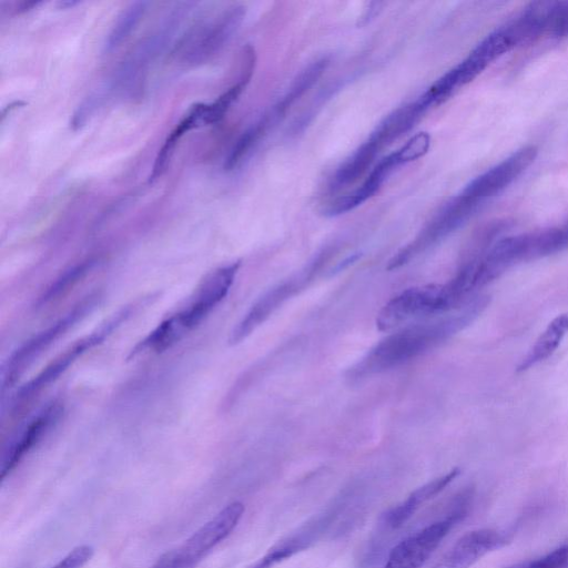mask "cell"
<instances>
[{
  "label": "cell",
  "mask_w": 568,
  "mask_h": 568,
  "mask_svg": "<svg viewBox=\"0 0 568 568\" xmlns=\"http://www.w3.org/2000/svg\"><path fill=\"white\" fill-rule=\"evenodd\" d=\"M272 119V115H266L242 133L225 160L224 169L226 171H231L239 165L242 159L262 138Z\"/></svg>",
  "instance_id": "cell-25"
},
{
  "label": "cell",
  "mask_w": 568,
  "mask_h": 568,
  "mask_svg": "<svg viewBox=\"0 0 568 568\" xmlns=\"http://www.w3.org/2000/svg\"><path fill=\"white\" fill-rule=\"evenodd\" d=\"M204 111L205 103H196L192 105L185 116L172 130L156 154L151 174L149 176L150 183L158 180L164 173L166 165L170 162V159L172 158L181 138L190 130L204 124Z\"/></svg>",
  "instance_id": "cell-19"
},
{
  "label": "cell",
  "mask_w": 568,
  "mask_h": 568,
  "mask_svg": "<svg viewBox=\"0 0 568 568\" xmlns=\"http://www.w3.org/2000/svg\"><path fill=\"white\" fill-rule=\"evenodd\" d=\"M62 412V403L54 400L29 420L3 453L1 478L10 474L21 459L50 432L60 419Z\"/></svg>",
  "instance_id": "cell-13"
},
{
  "label": "cell",
  "mask_w": 568,
  "mask_h": 568,
  "mask_svg": "<svg viewBox=\"0 0 568 568\" xmlns=\"http://www.w3.org/2000/svg\"><path fill=\"white\" fill-rule=\"evenodd\" d=\"M479 203L463 193L450 199L439 209L416 237L389 260L387 270L393 271L406 265L417 255L459 229L474 214Z\"/></svg>",
  "instance_id": "cell-6"
},
{
  "label": "cell",
  "mask_w": 568,
  "mask_h": 568,
  "mask_svg": "<svg viewBox=\"0 0 568 568\" xmlns=\"http://www.w3.org/2000/svg\"><path fill=\"white\" fill-rule=\"evenodd\" d=\"M333 513H325L297 528L275 545L264 556L246 568H272L292 556L307 549L329 525Z\"/></svg>",
  "instance_id": "cell-15"
},
{
  "label": "cell",
  "mask_w": 568,
  "mask_h": 568,
  "mask_svg": "<svg viewBox=\"0 0 568 568\" xmlns=\"http://www.w3.org/2000/svg\"><path fill=\"white\" fill-rule=\"evenodd\" d=\"M568 248V222L501 237L473 262L475 288H480L513 266Z\"/></svg>",
  "instance_id": "cell-3"
},
{
  "label": "cell",
  "mask_w": 568,
  "mask_h": 568,
  "mask_svg": "<svg viewBox=\"0 0 568 568\" xmlns=\"http://www.w3.org/2000/svg\"><path fill=\"white\" fill-rule=\"evenodd\" d=\"M328 63L329 60L327 58H321L305 67L294 79L283 99L274 108L272 118H280L285 114L286 111L317 82Z\"/></svg>",
  "instance_id": "cell-22"
},
{
  "label": "cell",
  "mask_w": 568,
  "mask_h": 568,
  "mask_svg": "<svg viewBox=\"0 0 568 568\" xmlns=\"http://www.w3.org/2000/svg\"><path fill=\"white\" fill-rule=\"evenodd\" d=\"M136 306L139 305L132 304L123 307L97 331L78 339L59 354L38 375L19 389L14 405L17 407L23 405L43 388L57 381L80 356L101 344L114 329L125 322L132 315Z\"/></svg>",
  "instance_id": "cell-8"
},
{
  "label": "cell",
  "mask_w": 568,
  "mask_h": 568,
  "mask_svg": "<svg viewBox=\"0 0 568 568\" xmlns=\"http://www.w3.org/2000/svg\"><path fill=\"white\" fill-rule=\"evenodd\" d=\"M382 148L368 138L335 172L331 189L339 190L356 182L371 166Z\"/></svg>",
  "instance_id": "cell-20"
},
{
  "label": "cell",
  "mask_w": 568,
  "mask_h": 568,
  "mask_svg": "<svg viewBox=\"0 0 568 568\" xmlns=\"http://www.w3.org/2000/svg\"><path fill=\"white\" fill-rule=\"evenodd\" d=\"M547 36L555 39L568 38V1H552Z\"/></svg>",
  "instance_id": "cell-28"
},
{
  "label": "cell",
  "mask_w": 568,
  "mask_h": 568,
  "mask_svg": "<svg viewBox=\"0 0 568 568\" xmlns=\"http://www.w3.org/2000/svg\"><path fill=\"white\" fill-rule=\"evenodd\" d=\"M324 254L315 258L303 271L266 291L248 308L241 321L232 329L229 343L235 345L244 341L263 324L280 306L303 290L318 272L324 263Z\"/></svg>",
  "instance_id": "cell-9"
},
{
  "label": "cell",
  "mask_w": 568,
  "mask_h": 568,
  "mask_svg": "<svg viewBox=\"0 0 568 568\" xmlns=\"http://www.w3.org/2000/svg\"><path fill=\"white\" fill-rule=\"evenodd\" d=\"M427 109L425 103L418 98L416 101L405 104L388 114L376 126L369 138L376 141L383 149L409 131Z\"/></svg>",
  "instance_id": "cell-18"
},
{
  "label": "cell",
  "mask_w": 568,
  "mask_h": 568,
  "mask_svg": "<svg viewBox=\"0 0 568 568\" xmlns=\"http://www.w3.org/2000/svg\"><path fill=\"white\" fill-rule=\"evenodd\" d=\"M244 505L233 501L201 526L175 554L182 568L196 566L215 546L223 541L237 526L244 514Z\"/></svg>",
  "instance_id": "cell-11"
},
{
  "label": "cell",
  "mask_w": 568,
  "mask_h": 568,
  "mask_svg": "<svg viewBox=\"0 0 568 568\" xmlns=\"http://www.w3.org/2000/svg\"><path fill=\"white\" fill-rule=\"evenodd\" d=\"M488 303V295L471 296L449 316L412 325L388 335L348 369L347 378L358 382L423 355L467 327L481 314Z\"/></svg>",
  "instance_id": "cell-1"
},
{
  "label": "cell",
  "mask_w": 568,
  "mask_h": 568,
  "mask_svg": "<svg viewBox=\"0 0 568 568\" xmlns=\"http://www.w3.org/2000/svg\"><path fill=\"white\" fill-rule=\"evenodd\" d=\"M98 258L90 257L65 270L39 297L38 305L43 306L63 296L87 276L99 263Z\"/></svg>",
  "instance_id": "cell-23"
},
{
  "label": "cell",
  "mask_w": 568,
  "mask_h": 568,
  "mask_svg": "<svg viewBox=\"0 0 568 568\" xmlns=\"http://www.w3.org/2000/svg\"><path fill=\"white\" fill-rule=\"evenodd\" d=\"M470 497L467 490L460 493L445 518L427 525L394 546L383 568H420L454 525L465 516Z\"/></svg>",
  "instance_id": "cell-5"
},
{
  "label": "cell",
  "mask_w": 568,
  "mask_h": 568,
  "mask_svg": "<svg viewBox=\"0 0 568 568\" xmlns=\"http://www.w3.org/2000/svg\"><path fill=\"white\" fill-rule=\"evenodd\" d=\"M566 566H568V545L556 548L537 559L517 562L507 568H565Z\"/></svg>",
  "instance_id": "cell-27"
},
{
  "label": "cell",
  "mask_w": 568,
  "mask_h": 568,
  "mask_svg": "<svg viewBox=\"0 0 568 568\" xmlns=\"http://www.w3.org/2000/svg\"><path fill=\"white\" fill-rule=\"evenodd\" d=\"M78 3H79V1L67 0V1H60L58 4L60 8H69V7L75 6Z\"/></svg>",
  "instance_id": "cell-32"
},
{
  "label": "cell",
  "mask_w": 568,
  "mask_h": 568,
  "mask_svg": "<svg viewBox=\"0 0 568 568\" xmlns=\"http://www.w3.org/2000/svg\"><path fill=\"white\" fill-rule=\"evenodd\" d=\"M462 303L447 283L406 288L390 298L378 312L376 326L387 332L409 321L450 311Z\"/></svg>",
  "instance_id": "cell-4"
},
{
  "label": "cell",
  "mask_w": 568,
  "mask_h": 568,
  "mask_svg": "<svg viewBox=\"0 0 568 568\" xmlns=\"http://www.w3.org/2000/svg\"><path fill=\"white\" fill-rule=\"evenodd\" d=\"M245 14L243 6H232L213 20L193 27L178 45L180 52L190 64H197L210 59L236 32Z\"/></svg>",
  "instance_id": "cell-10"
},
{
  "label": "cell",
  "mask_w": 568,
  "mask_h": 568,
  "mask_svg": "<svg viewBox=\"0 0 568 568\" xmlns=\"http://www.w3.org/2000/svg\"><path fill=\"white\" fill-rule=\"evenodd\" d=\"M23 105H26V102L19 100V101H13L10 104H8L7 106H4L1 112V122H3L6 116L9 115L12 111H14Z\"/></svg>",
  "instance_id": "cell-30"
},
{
  "label": "cell",
  "mask_w": 568,
  "mask_h": 568,
  "mask_svg": "<svg viewBox=\"0 0 568 568\" xmlns=\"http://www.w3.org/2000/svg\"><path fill=\"white\" fill-rule=\"evenodd\" d=\"M146 6V1H135L121 12L105 40V51L118 48L130 36L143 17Z\"/></svg>",
  "instance_id": "cell-24"
},
{
  "label": "cell",
  "mask_w": 568,
  "mask_h": 568,
  "mask_svg": "<svg viewBox=\"0 0 568 568\" xmlns=\"http://www.w3.org/2000/svg\"><path fill=\"white\" fill-rule=\"evenodd\" d=\"M537 154L538 148L532 144L516 150L501 162L471 180L462 193L481 203L510 185L534 163Z\"/></svg>",
  "instance_id": "cell-12"
},
{
  "label": "cell",
  "mask_w": 568,
  "mask_h": 568,
  "mask_svg": "<svg viewBox=\"0 0 568 568\" xmlns=\"http://www.w3.org/2000/svg\"><path fill=\"white\" fill-rule=\"evenodd\" d=\"M151 568H182L174 550L165 552Z\"/></svg>",
  "instance_id": "cell-29"
},
{
  "label": "cell",
  "mask_w": 568,
  "mask_h": 568,
  "mask_svg": "<svg viewBox=\"0 0 568 568\" xmlns=\"http://www.w3.org/2000/svg\"><path fill=\"white\" fill-rule=\"evenodd\" d=\"M566 332L567 328L560 315L556 316L521 358L516 373H524L551 356L559 347Z\"/></svg>",
  "instance_id": "cell-21"
},
{
  "label": "cell",
  "mask_w": 568,
  "mask_h": 568,
  "mask_svg": "<svg viewBox=\"0 0 568 568\" xmlns=\"http://www.w3.org/2000/svg\"><path fill=\"white\" fill-rule=\"evenodd\" d=\"M430 146L428 132H418L412 136L400 149L393 153L397 165L415 161L424 156Z\"/></svg>",
  "instance_id": "cell-26"
},
{
  "label": "cell",
  "mask_w": 568,
  "mask_h": 568,
  "mask_svg": "<svg viewBox=\"0 0 568 568\" xmlns=\"http://www.w3.org/2000/svg\"><path fill=\"white\" fill-rule=\"evenodd\" d=\"M241 263L221 266L207 274L185 305L163 320L141 339L128 358L149 352L160 353L172 347L195 328L227 295Z\"/></svg>",
  "instance_id": "cell-2"
},
{
  "label": "cell",
  "mask_w": 568,
  "mask_h": 568,
  "mask_svg": "<svg viewBox=\"0 0 568 568\" xmlns=\"http://www.w3.org/2000/svg\"><path fill=\"white\" fill-rule=\"evenodd\" d=\"M560 317L562 320V323L565 325V327L567 328L568 331V313H565V314H560Z\"/></svg>",
  "instance_id": "cell-33"
},
{
  "label": "cell",
  "mask_w": 568,
  "mask_h": 568,
  "mask_svg": "<svg viewBox=\"0 0 568 568\" xmlns=\"http://www.w3.org/2000/svg\"><path fill=\"white\" fill-rule=\"evenodd\" d=\"M99 297L98 293L89 294L63 317L33 335L17 348L4 368L3 388L11 387L45 349L85 317L94 308Z\"/></svg>",
  "instance_id": "cell-7"
},
{
  "label": "cell",
  "mask_w": 568,
  "mask_h": 568,
  "mask_svg": "<svg viewBox=\"0 0 568 568\" xmlns=\"http://www.w3.org/2000/svg\"><path fill=\"white\" fill-rule=\"evenodd\" d=\"M507 540L506 535L491 528L468 531L433 568H470L488 552L506 545Z\"/></svg>",
  "instance_id": "cell-14"
},
{
  "label": "cell",
  "mask_w": 568,
  "mask_h": 568,
  "mask_svg": "<svg viewBox=\"0 0 568 568\" xmlns=\"http://www.w3.org/2000/svg\"><path fill=\"white\" fill-rule=\"evenodd\" d=\"M459 468H453L443 476L416 488L405 500L389 508L382 515V524L389 529L400 528L425 503L442 493L459 475Z\"/></svg>",
  "instance_id": "cell-16"
},
{
  "label": "cell",
  "mask_w": 568,
  "mask_h": 568,
  "mask_svg": "<svg viewBox=\"0 0 568 568\" xmlns=\"http://www.w3.org/2000/svg\"><path fill=\"white\" fill-rule=\"evenodd\" d=\"M397 168L393 154H388L382 159L378 164L373 169L365 182L356 190L345 195H341L331 201L324 214L328 216H336L354 210L366 200L372 197L382 186L388 174Z\"/></svg>",
  "instance_id": "cell-17"
},
{
  "label": "cell",
  "mask_w": 568,
  "mask_h": 568,
  "mask_svg": "<svg viewBox=\"0 0 568 568\" xmlns=\"http://www.w3.org/2000/svg\"><path fill=\"white\" fill-rule=\"evenodd\" d=\"M41 3V1H24L22 2V4L20 6V11H26V10H29L33 7H36L37 4Z\"/></svg>",
  "instance_id": "cell-31"
}]
</instances>
